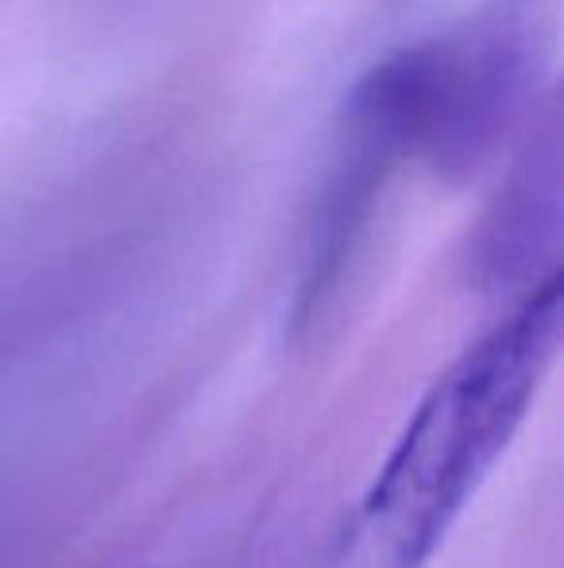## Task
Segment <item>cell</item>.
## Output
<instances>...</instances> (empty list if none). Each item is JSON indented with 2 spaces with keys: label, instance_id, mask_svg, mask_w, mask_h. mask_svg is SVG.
I'll return each instance as SVG.
<instances>
[{
  "label": "cell",
  "instance_id": "6da1fadb",
  "mask_svg": "<svg viewBox=\"0 0 564 568\" xmlns=\"http://www.w3.org/2000/svg\"><path fill=\"white\" fill-rule=\"evenodd\" d=\"M564 341L561 271L519 294L422 395L337 534L329 568H425L511 449Z\"/></svg>",
  "mask_w": 564,
  "mask_h": 568
},
{
  "label": "cell",
  "instance_id": "7a4b0ae2",
  "mask_svg": "<svg viewBox=\"0 0 564 568\" xmlns=\"http://www.w3.org/2000/svg\"><path fill=\"white\" fill-rule=\"evenodd\" d=\"M557 0H480L407 47L414 163L460 190L511 148L550 98Z\"/></svg>",
  "mask_w": 564,
  "mask_h": 568
},
{
  "label": "cell",
  "instance_id": "3957f363",
  "mask_svg": "<svg viewBox=\"0 0 564 568\" xmlns=\"http://www.w3.org/2000/svg\"><path fill=\"white\" fill-rule=\"evenodd\" d=\"M414 163L407 47L371 62L337 109L301 236L290 333L314 341L337 322L376 236L394 174Z\"/></svg>",
  "mask_w": 564,
  "mask_h": 568
},
{
  "label": "cell",
  "instance_id": "277c9868",
  "mask_svg": "<svg viewBox=\"0 0 564 568\" xmlns=\"http://www.w3.org/2000/svg\"><path fill=\"white\" fill-rule=\"evenodd\" d=\"M561 174V93L553 90L519 135L511 163L468 232L464 275L475 291L526 294L557 271Z\"/></svg>",
  "mask_w": 564,
  "mask_h": 568
}]
</instances>
